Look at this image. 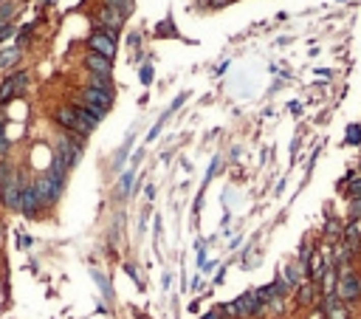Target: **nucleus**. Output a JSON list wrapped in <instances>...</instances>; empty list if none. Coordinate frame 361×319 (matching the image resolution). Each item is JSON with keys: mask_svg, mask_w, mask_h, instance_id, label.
I'll return each mask as SVG.
<instances>
[{"mask_svg": "<svg viewBox=\"0 0 361 319\" xmlns=\"http://www.w3.org/2000/svg\"><path fill=\"white\" fill-rule=\"evenodd\" d=\"M14 14V6L12 3H3V6H0V25H9V17H12Z\"/></svg>", "mask_w": 361, "mask_h": 319, "instance_id": "21", "label": "nucleus"}, {"mask_svg": "<svg viewBox=\"0 0 361 319\" xmlns=\"http://www.w3.org/2000/svg\"><path fill=\"white\" fill-rule=\"evenodd\" d=\"M313 302V282L299 285V305H311Z\"/></svg>", "mask_w": 361, "mask_h": 319, "instance_id": "17", "label": "nucleus"}, {"mask_svg": "<svg viewBox=\"0 0 361 319\" xmlns=\"http://www.w3.org/2000/svg\"><path fill=\"white\" fill-rule=\"evenodd\" d=\"M124 271H127V274H130V277H133V280L141 285V277H138V271H135V265H124Z\"/></svg>", "mask_w": 361, "mask_h": 319, "instance_id": "27", "label": "nucleus"}, {"mask_svg": "<svg viewBox=\"0 0 361 319\" xmlns=\"http://www.w3.org/2000/svg\"><path fill=\"white\" fill-rule=\"evenodd\" d=\"M107 6H113V9H116V12H122L124 17H127V14L133 12V9H130V6H133L130 0H107Z\"/></svg>", "mask_w": 361, "mask_h": 319, "instance_id": "19", "label": "nucleus"}, {"mask_svg": "<svg viewBox=\"0 0 361 319\" xmlns=\"http://www.w3.org/2000/svg\"><path fill=\"white\" fill-rule=\"evenodd\" d=\"M99 23H102L107 31H119V25L124 23V14L116 12L113 6H107V3H104V6L99 9Z\"/></svg>", "mask_w": 361, "mask_h": 319, "instance_id": "10", "label": "nucleus"}, {"mask_svg": "<svg viewBox=\"0 0 361 319\" xmlns=\"http://www.w3.org/2000/svg\"><path fill=\"white\" fill-rule=\"evenodd\" d=\"M57 122L62 124L65 130H71V133H79V136H88V130L79 124V119H76L74 108H60L57 111Z\"/></svg>", "mask_w": 361, "mask_h": 319, "instance_id": "9", "label": "nucleus"}, {"mask_svg": "<svg viewBox=\"0 0 361 319\" xmlns=\"http://www.w3.org/2000/svg\"><path fill=\"white\" fill-rule=\"evenodd\" d=\"M88 45L93 48V54H102L104 60H113L116 57V31H93L91 37H88Z\"/></svg>", "mask_w": 361, "mask_h": 319, "instance_id": "4", "label": "nucleus"}, {"mask_svg": "<svg viewBox=\"0 0 361 319\" xmlns=\"http://www.w3.org/2000/svg\"><path fill=\"white\" fill-rule=\"evenodd\" d=\"M40 206H43V203L34 195V187H23V190H20V212H23L25 218H34L40 212Z\"/></svg>", "mask_w": 361, "mask_h": 319, "instance_id": "8", "label": "nucleus"}, {"mask_svg": "<svg viewBox=\"0 0 361 319\" xmlns=\"http://www.w3.org/2000/svg\"><path fill=\"white\" fill-rule=\"evenodd\" d=\"M85 65L91 68V74H107L110 76V71H113V60H104L102 54H88Z\"/></svg>", "mask_w": 361, "mask_h": 319, "instance_id": "11", "label": "nucleus"}, {"mask_svg": "<svg viewBox=\"0 0 361 319\" xmlns=\"http://www.w3.org/2000/svg\"><path fill=\"white\" fill-rule=\"evenodd\" d=\"M34 195H37V201L43 203H54V201H60V195H62V190H65V187H60V184H54V178H51L48 172H45V175H40L37 181H34Z\"/></svg>", "mask_w": 361, "mask_h": 319, "instance_id": "6", "label": "nucleus"}, {"mask_svg": "<svg viewBox=\"0 0 361 319\" xmlns=\"http://www.w3.org/2000/svg\"><path fill=\"white\" fill-rule=\"evenodd\" d=\"M336 297H339V302L361 300V277L355 274V271L342 269V274H339V280H336Z\"/></svg>", "mask_w": 361, "mask_h": 319, "instance_id": "2", "label": "nucleus"}, {"mask_svg": "<svg viewBox=\"0 0 361 319\" xmlns=\"http://www.w3.org/2000/svg\"><path fill=\"white\" fill-rule=\"evenodd\" d=\"M353 212H355V215H361V201H353Z\"/></svg>", "mask_w": 361, "mask_h": 319, "instance_id": "29", "label": "nucleus"}, {"mask_svg": "<svg viewBox=\"0 0 361 319\" xmlns=\"http://www.w3.org/2000/svg\"><path fill=\"white\" fill-rule=\"evenodd\" d=\"M57 158H62V164L71 170V167H76L79 164V158H82V147L76 144V141H71V139H60L57 141Z\"/></svg>", "mask_w": 361, "mask_h": 319, "instance_id": "7", "label": "nucleus"}, {"mask_svg": "<svg viewBox=\"0 0 361 319\" xmlns=\"http://www.w3.org/2000/svg\"><path fill=\"white\" fill-rule=\"evenodd\" d=\"M347 144H353V147H355V144H361V127H358V124H350V127H347Z\"/></svg>", "mask_w": 361, "mask_h": 319, "instance_id": "20", "label": "nucleus"}, {"mask_svg": "<svg viewBox=\"0 0 361 319\" xmlns=\"http://www.w3.org/2000/svg\"><path fill=\"white\" fill-rule=\"evenodd\" d=\"M29 31H31V25H25V29L20 31V34H17V48H20V45H23V43H29V37H31Z\"/></svg>", "mask_w": 361, "mask_h": 319, "instance_id": "25", "label": "nucleus"}, {"mask_svg": "<svg viewBox=\"0 0 361 319\" xmlns=\"http://www.w3.org/2000/svg\"><path fill=\"white\" fill-rule=\"evenodd\" d=\"M263 308L265 305L257 300V294H254V291H245V294H240L234 302L220 305V313H234V316H257Z\"/></svg>", "mask_w": 361, "mask_h": 319, "instance_id": "1", "label": "nucleus"}, {"mask_svg": "<svg viewBox=\"0 0 361 319\" xmlns=\"http://www.w3.org/2000/svg\"><path fill=\"white\" fill-rule=\"evenodd\" d=\"M324 313H327V319H350L347 308H344V302H339V297H324Z\"/></svg>", "mask_w": 361, "mask_h": 319, "instance_id": "12", "label": "nucleus"}, {"mask_svg": "<svg viewBox=\"0 0 361 319\" xmlns=\"http://www.w3.org/2000/svg\"><path fill=\"white\" fill-rule=\"evenodd\" d=\"M88 88H99V91L113 93V76H107V74H91V85H88Z\"/></svg>", "mask_w": 361, "mask_h": 319, "instance_id": "13", "label": "nucleus"}, {"mask_svg": "<svg viewBox=\"0 0 361 319\" xmlns=\"http://www.w3.org/2000/svg\"><path fill=\"white\" fill-rule=\"evenodd\" d=\"M9 153V136L3 133V119H0V155Z\"/></svg>", "mask_w": 361, "mask_h": 319, "instance_id": "23", "label": "nucleus"}, {"mask_svg": "<svg viewBox=\"0 0 361 319\" xmlns=\"http://www.w3.org/2000/svg\"><path fill=\"white\" fill-rule=\"evenodd\" d=\"M0 240H3V223H0Z\"/></svg>", "mask_w": 361, "mask_h": 319, "instance_id": "30", "label": "nucleus"}, {"mask_svg": "<svg viewBox=\"0 0 361 319\" xmlns=\"http://www.w3.org/2000/svg\"><path fill=\"white\" fill-rule=\"evenodd\" d=\"M17 60H20V48H17V45H14V48H3V51H0V68H12Z\"/></svg>", "mask_w": 361, "mask_h": 319, "instance_id": "14", "label": "nucleus"}, {"mask_svg": "<svg viewBox=\"0 0 361 319\" xmlns=\"http://www.w3.org/2000/svg\"><path fill=\"white\" fill-rule=\"evenodd\" d=\"M130 144H133V130H130V136H127V141H124L122 147H119V153H116V158H113V167H116V170H122V164H124V158H127V153H130Z\"/></svg>", "mask_w": 361, "mask_h": 319, "instance_id": "15", "label": "nucleus"}, {"mask_svg": "<svg viewBox=\"0 0 361 319\" xmlns=\"http://www.w3.org/2000/svg\"><path fill=\"white\" fill-rule=\"evenodd\" d=\"M133 178H135V170H130V172H124V175H122V181H119V192H122V195H130Z\"/></svg>", "mask_w": 361, "mask_h": 319, "instance_id": "18", "label": "nucleus"}, {"mask_svg": "<svg viewBox=\"0 0 361 319\" xmlns=\"http://www.w3.org/2000/svg\"><path fill=\"white\" fill-rule=\"evenodd\" d=\"M25 85H29V71H17V74L6 76V79L0 82V104H6L14 96H20L25 91Z\"/></svg>", "mask_w": 361, "mask_h": 319, "instance_id": "5", "label": "nucleus"}, {"mask_svg": "<svg viewBox=\"0 0 361 319\" xmlns=\"http://www.w3.org/2000/svg\"><path fill=\"white\" fill-rule=\"evenodd\" d=\"M350 198H353V201H361V178L350 181Z\"/></svg>", "mask_w": 361, "mask_h": 319, "instance_id": "22", "label": "nucleus"}, {"mask_svg": "<svg viewBox=\"0 0 361 319\" xmlns=\"http://www.w3.org/2000/svg\"><path fill=\"white\" fill-rule=\"evenodd\" d=\"M201 319H220V308H217V311H209V313H203Z\"/></svg>", "mask_w": 361, "mask_h": 319, "instance_id": "28", "label": "nucleus"}, {"mask_svg": "<svg viewBox=\"0 0 361 319\" xmlns=\"http://www.w3.org/2000/svg\"><path fill=\"white\" fill-rule=\"evenodd\" d=\"M82 108H88V111L93 113L96 119H102L104 113H107V108L113 104V93L107 91H99V88H85L82 91Z\"/></svg>", "mask_w": 361, "mask_h": 319, "instance_id": "3", "label": "nucleus"}, {"mask_svg": "<svg viewBox=\"0 0 361 319\" xmlns=\"http://www.w3.org/2000/svg\"><path fill=\"white\" fill-rule=\"evenodd\" d=\"M12 25H0V43H3V40H9V37H12Z\"/></svg>", "mask_w": 361, "mask_h": 319, "instance_id": "26", "label": "nucleus"}, {"mask_svg": "<svg viewBox=\"0 0 361 319\" xmlns=\"http://www.w3.org/2000/svg\"><path fill=\"white\" fill-rule=\"evenodd\" d=\"M91 277L96 280V285L102 288V294L107 297V300H113V288H110V282H107V277H104L102 271H91Z\"/></svg>", "mask_w": 361, "mask_h": 319, "instance_id": "16", "label": "nucleus"}, {"mask_svg": "<svg viewBox=\"0 0 361 319\" xmlns=\"http://www.w3.org/2000/svg\"><path fill=\"white\" fill-rule=\"evenodd\" d=\"M150 82H153V68L144 65L141 68V85H150Z\"/></svg>", "mask_w": 361, "mask_h": 319, "instance_id": "24", "label": "nucleus"}]
</instances>
